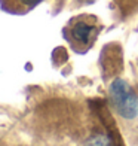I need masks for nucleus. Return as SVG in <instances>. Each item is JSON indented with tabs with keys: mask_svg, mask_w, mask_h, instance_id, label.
<instances>
[{
	"mask_svg": "<svg viewBox=\"0 0 138 146\" xmlns=\"http://www.w3.org/2000/svg\"><path fill=\"white\" fill-rule=\"evenodd\" d=\"M110 97L116 112L123 119H134L138 116V97L126 81L114 79L110 85Z\"/></svg>",
	"mask_w": 138,
	"mask_h": 146,
	"instance_id": "obj_1",
	"label": "nucleus"
},
{
	"mask_svg": "<svg viewBox=\"0 0 138 146\" xmlns=\"http://www.w3.org/2000/svg\"><path fill=\"white\" fill-rule=\"evenodd\" d=\"M95 31H97V29L94 25L86 24V23H77L73 27V36H74L76 40H79L83 45H86V43H89L91 37L95 35Z\"/></svg>",
	"mask_w": 138,
	"mask_h": 146,
	"instance_id": "obj_2",
	"label": "nucleus"
},
{
	"mask_svg": "<svg viewBox=\"0 0 138 146\" xmlns=\"http://www.w3.org/2000/svg\"><path fill=\"white\" fill-rule=\"evenodd\" d=\"M86 146H113L110 136L106 134H95L86 142Z\"/></svg>",
	"mask_w": 138,
	"mask_h": 146,
	"instance_id": "obj_3",
	"label": "nucleus"
},
{
	"mask_svg": "<svg viewBox=\"0 0 138 146\" xmlns=\"http://www.w3.org/2000/svg\"><path fill=\"white\" fill-rule=\"evenodd\" d=\"M22 3H25L27 6H36L37 3H40L42 0H21Z\"/></svg>",
	"mask_w": 138,
	"mask_h": 146,
	"instance_id": "obj_4",
	"label": "nucleus"
}]
</instances>
